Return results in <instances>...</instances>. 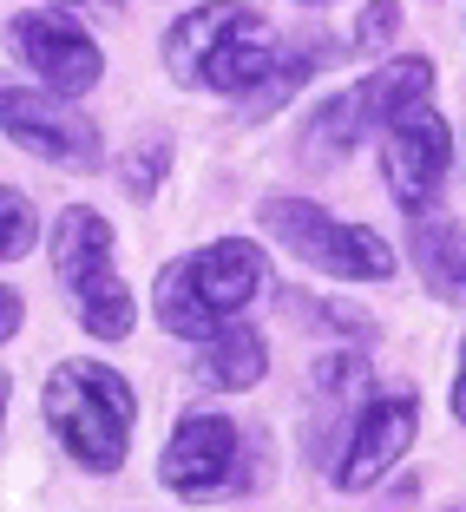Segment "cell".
I'll return each instance as SVG.
<instances>
[{
	"label": "cell",
	"mask_w": 466,
	"mask_h": 512,
	"mask_svg": "<svg viewBox=\"0 0 466 512\" xmlns=\"http://www.w3.org/2000/svg\"><path fill=\"white\" fill-rule=\"evenodd\" d=\"M20 322H27V296L0 283V342H14V335H20Z\"/></svg>",
	"instance_id": "obj_19"
},
{
	"label": "cell",
	"mask_w": 466,
	"mask_h": 512,
	"mask_svg": "<svg viewBox=\"0 0 466 512\" xmlns=\"http://www.w3.org/2000/svg\"><path fill=\"white\" fill-rule=\"evenodd\" d=\"M158 480L191 506H224L263 486V447L230 414H184L158 453Z\"/></svg>",
	"instance_id": "obj_6"
},
{
	"label": "cell",
	"mask_w": 466,
	"mask_h": 512,
	"mask_svg": "<svg viewBox=\"0 0 466 512\" xmlns=\"http://www.w3.org/2000/svg\"><path fill=\"white\" fill-rule=\"evenodd\" d=\"M316 66H322L316 53H289L250 0H204V7H184L165 27V73L191 92L243 99L250 119L296 99V86Z\"/></svg>",
	"instance_id": "obj_1"
},
{
	"label": "cell",
	"mask_w": 466,
	"mask_h": 512,
	"mask_svg": "<svg viewBox=\"0 0 466 512\" xmlns=\"http://www.w3.org/2000/svg\"><path fill=\"white\" fill-rule=\"evenodd\" d=\"M421 434V394L414 388H368V401L355 407L342 447L329 453V480L342 493H368L381 473H394L407 447Z\"/></svg>",
	"instance_id": "obj_10"
},
{
	"label": "cell",
	"mask_w": 466,
	"mask_h": 512,
	"mask_svg": "<svg viewBox=\"0 0 466 512\" xmlns=\"http://www.w3.org/2000/svg\"><path fill=\"white\" fill-rule=\"evenodd\" d=\"M263 375H270V342L250 322H224L217 335H204V348H197V362H191V381L204 394H243Z\"/></svg>",
	"instance_id": "obj_13"
},
{
	"label": "cell",
	"mask_w": 466,
	"mask_h": 512,
	"mask_svg": "<svg viewBox=\"0 0 466 512\" xmlns=\"http://www.w3.org/2000/svg\"><path fill=\"white\" fill-rule=\"evenodd\" d=\"M427 99H434V60H427V53H401V60L375 66L368 79H355L348 92H335L329 106L309 112L302 151H309V158H348L361 138L388 132L401 112L427 106Z\"/></svg>",
	"instance_id": "obj_7"
},
{
	"label": "cell",
	"mask_w": 466,
	"mask_h": 512,
	"mask_svg": "<svg viewBox=\"0 0 466 512\" xmlns=\"http://www.w3.org/2000/svg\"><path fill=\"white\" fill-rule=\"evenodd\" d=\"M447 171H453V132L434 106H414L381 132V178H388L394 204L407 217H421L440 204L447 191Z\"/></svg>",
	"instance_id": "obj_11"
},
{
	"label": "cell",
	"mask_w": 466,
	"mask_h": 512,
	"mask_svg": "<svg viewBox=\"0 0 466 512\" xmlns=\"http://www.w3.org/2000/svg\"><path fill=\"white\" fill-rule=\"evenodd\" d=\"M453 421L466 427V335H460V375H453Z\"/></svg>",
	"instance_id": "obj_20"
},
{
	"label": "cell",
	"mask_w": 466,
	"mask_h": 512,
	"mask_svg": "<svg viewBox=\"0 0 466 512\" xmlns=\"http://www.w3.org/2000/svg\"><path fill=\"white\" fill-rule=\"evenodd\" d=\"M165 178H171V138L165 132H145L132 151H125L119 184H125V197H132V204H151Z\"/></svg>",
	"instance_id": "obj_15"
},
{
	"label": "cell",
	"mask_w": 466,
	"mask_h": 512,
	"mask_svg": "<svg viewBox=\"0 0 466 512\" xmlns=\"http://www.w3.org/2000/svg\"><path fill=\"white\" fill-rule=\"evenodd\" d=\"M53 7H79V14H99V20H119V0H53Z\"/></svg>",
	"instance_id": "obj_21"
},
{
	"label": "cell",
	"mask_w": 466,
	"mask_h": 512,
	"mask_svg": "<svg viewBox=\"0 0 466 512\" xmlns=\"http://www.w3.org/2000/svg\"><path fill=\"white\" fill-rule=\"evenodd\" d=\"M263 283H270V256H263V243L217 237V243H204V250L178 256L171 270H158L151 309H158V322H165L171 335L204 342V335H217L224 322H237L243 302L263 296Z\"/></svg>",
	"instance_id": "obj_3"
},
{
	"label": "cell",
	"mask_w": 466,
	"mask_h": 512,
	"mask_svg": "<svg viewBox=\"0 0 466 512\" xmlns=\"http://www.w3.org/2000/svg\"><path fill=\"white\" fill-rule=\"evenodd\" d=\"M263 237H276L302 270L329 276V283H388L394 276V243L368 224H348V217L322 211L309 197H263L256 211Z\"/></svg>",
	"instance_id": "obj_5"
},
{
	"label": "cell",
	"mask_w": 466,
	"mask_h": 512,
	"mask_svg": "<svg viewBox=\"0 0 466 512\" xmlns=\"http://www.w3.org/2000/svg\"><path fill=\"white\" fill-rule=\"evenodd\" d=\"M40 243V211H33V197L14 191V184H0V263H14Z\"/></svg>",
	"instance_id": "obj_17"
},
{
	"label": "cell",
	"mask_w": 466,
	"mask_h": 512,
	"mask_svg": "<svg viewBox=\"0 0 466 512\" xmlns=\"http://www.w3.org/2000/svg\"><path fill=\"white\" fill-rule=\"evenodd\" d=\"M40 414L66 460L86 473L112 480L132 460V427H138V394L112 362H60L40 388Z\"/></svg>",
	"instance_id": "obj_2"
},
{
	"label": "cell",
	"mask_w": 466,
	"mask_h": 512,
	"mask_svg": "<svg viewBox=\"0 0 466 512\" xmlns=\"http://www.w3.org/2000/svg\"><path fill=\"white\" fill-rule=\"evenodd\" d=\"M414 270H421V283H427V296H440V302H460L466 309V224L460 217H434V211H421L414 217Z\"/></svg>",
	"instance_id": "obj_14"
},
{
	"label": "cell",
	"mask_w": 466,
	"mask_h": 512,
	"mask_svg": "<svg viewBox=\"0 0 466 512\" xmlns=\"http://www.w3.org/2000/svg\"><path fill=\"white\" fill-rule=\"evenodd\" d=\"M361 401H368V362L361 355H322L309 368V388H302V447L329 460Z\"/></svg>",
	"instance_id": "obj_12"
},
{
	"label": "cell",
	"mask_w": 466,
	"mask_h": 512,
	"mask_svg": "<svg viewBox=\"0 0 466 512\" xmlns=\"http://www.w3.org/2000/svg\"><path fill=\"white\" fill-rule=\"evenodd\" d=\"M0 132L53 171H99L106 165L99 125L73 99H60V92H46V86H27L7 66H0Z\"/></svg>",
	"instance_id": "obj_8"
},
{
	"label": "cell",
	"mask_w": 466,
	"mask_h": 512,
	"mask_svg": "<svg viewBox=\"0 0 466 512\" xmlns=\"http://www.w3.org/2000/svg\"><path fill=\"white\" fill-rule=\"evenodd\" d=\"M283 316H316L309 329L348 335V342H375V316H361L348 302H316V296H302V289H283Z\"/></svg>",
	"instance_id": "obj_16"
},
{
	"label": "cell",
	"mask_w": 466,
	"mask_h": 512,
	"mask_svg": "<svg viewBox=\"0 0 466 512\" xmlns=\"http://www.w3.org/2000/svg\"><path fill=\"white\" fill-rule=\"evenodd\" d=\"M53 270L92 342H125L138 329V302L125 276L112 270V224L92 204H66L53 217Z\"/></svg>",
	"instance_id": "obj_4"
},
{
	"label": "cell",
	"mask_w": 466,
	"mask_h": 512,
	"mask_svg": "<svg viewBox=\"0 0 466 512\" xmlns=\"http://www.w3.org/2000/svg\"><path fill=\"white\" fill-rule=\"evenodd\" d=\"M7 394H14V381H7V375H0V414H7Z\"/></svg>",
	"instance_id": "obj_22"
},
{
	"label": "cell",
	"mask_w": 466,
	"mask_h": 512,
	"mask_svg": "<svg viewBox=\"0 0 466 512\" xmlns=\"http://www.w3.org/2000/svg\"><path fill=\"white\" fill-rule=\"evenodd\" d=\"M7 53L33 73V86L60 92V99H79V92L99 86L106 73V53L79 27V14L66 7H27V14L7 20Z\"/></svg>",
	"instance_id": "obj_9"
},
{
	"label": "cell",
	"mask_w": 466,
	"mask_h": 512,
	"mask_svg": "<svg viewBox=\"0 0 466 512\" xmlns=\"http://www.w3.org/2000/svg\"><path fill=\"white\" fill-rule=\"evenodd\" d=\"M394 27H401V0H368V14L355 20V46L361 53H381L394 40Z\"/></svg>",
	"instance_id": "obj_18"
}]
</instances>
